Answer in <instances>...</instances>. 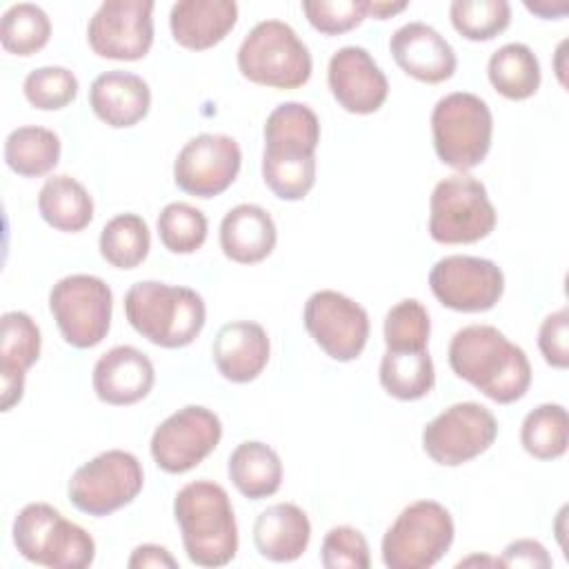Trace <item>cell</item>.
Segmentation results:
<instances>
[{"label": "cell", "instance_id": "22", "mask_svg": "<svg viewBox=\"0 0 569 569\" xmlns=\"http://www.w3.org/2000/svg\"><path fill=\"white\" fill-rule=\"evenodd\" d=\"M269 353L271 345L267 331L251 320L222 325L211 345L216 369L222 378L238 385L256 380L267 367Z\"/></svg>", "mask_w": 569, "mask_h": 569}, {"label": "cell", "instance_id": "44", "mask_svg": "<svg viewBox=\"0 0 569 569\" xmlns=\"http://www.w3.org/2000/svg\"><path fill=\"white\" fill-rule=\"evenodd\" d=\"M407 9V2H367V16L378 20H387Z\"/></svg>", "mask_w": 569, "mask_h": 569}, {"label": "cell", "instance_id": "39", "mask_svg": "<svg viewBox=\"0 0 569 569\" xmlns=\"http://www.w3.org/2000/svg\"><path fill=\"white\" fill-rule=\"evenodd\" d=\"M369 0H305L302 11L309 24L325 36H340L367 18Z\"/></svg>", "mask_w": 569, "mask_h": 569}, {"label": "cell", "instance_id": "17", "mask_svg": "<svg viewBox=\"0 0 569 569\" xmlns=\"http://www.w3.org/2000/svg\"><path fill=\"white\" fill-rule=\"evenodd\" d=\"M240 162L242 151L231 136L200 133L180 149L173 180L189 196L213 198L233 184Z\"/></svg>", "mask_w": 569, "mask_h": 569}, {"label": "cell", "instance_id": "15", "mask_svg": "<svg viewBox=\"0 0 569 569\" xmlns=\"http://www.w3.org/2000/svg\"><path fill=\"white\" fill-rule=\"evenodd\" d=\"M302 322L313 342L333 360H356L369 338V316L356 300L333 289L309 296Z\"/></svg>", "mask_w": 569, "mask_h": 569}, {"label": "cell", "instance_id": "2", "mask_svg": "<svg viewBox=\"0 0 569 569\" xmlns=\"http://www.w3.org/2000/svg\"><path fill=\"white\" fill-rule=\"evenodd\" d=\"M320 120L302 102L278 104L264 122L262 180L280 200H302L316 182Z\"/></svg>", "mask_w": 569, "mask_h": 569}, {"label": "cell", "instance_id": "35", "mask_svg": "<svg viewBox=\"0 0 569 569\" xmlns=\"http://www.w3.org/2000/svg\"><path fill=\"white\" fill-rule=\"evenodd\" d=\"M453 29L473 42L491 40L511 22V7L507 0H453L449 7Z\"/></svg>", "mask_w": 569, "mask_h": 569}, {"label": "cell", "instance_id": "7", "mask_svg": "<svg viewBox=\"0 0 569 569\" xmlns=\"http://www.w3.org/2000/svg\"><path fill=\"white\" fill-rule=\"evenodd\" d=\"M491 109L476 93H447L431 111L433 149L445 164L462 173L478 167L487 158L491 149Z\"/></svg>", "mask_w": 569, "mask_h": 569}, {"label": "cell", "instance_id": "14", "mask_svg": "<svg viewBox=\"0 0 569 569\" xmlns=\"http://www.w3.org/2000/svg\"><path fill=\"white\" fill-rule=\"evenodd\" d=\"M429 287L442 307L478 313L498 305L505 293V273L493 260L456 253L431 267Z\"/></svg>", "mask_w": 569, "mask_h": 569}, {"label": "cell", "instance_id": "5", "mask_svg": "<svg viewBox=\"0 0 569 569\" xmlns=\"http://www.w3.org/2000/svg\"><path fill=\"white\" fill-rule=\"evenodd\" d=\"M13 545L22 558L51 569H84L96 558L93 538L47 502H29L13 520Z\"/></svg>", "mask_w": 569, "mask_h": 569}, {"label": "cell", "instance_id": "25", "mask_svg": "<svg viewBox=\"0 0 569 569\" xmlns=\"http://www.w3.org/2000/svg\"><path fill=\"white\" fill-rule=\"evenodd\" d=\"M278 240L276 222L267 209L258 204H236L220 222V249L238 264H256L264 260Z\"/></svg>", "mask_w": 569, "mask_h": 569}, {"label": "cell", "instance_id": "1", "mask_svg": "<svg viewBox=\"0 0 569 569\" xmlns=\"http://www.w3.org/2000/svg\"><path fill=\"white\" fill-rule=\"evenodd\" d=\"M451 371L498 405L520 400L531 385L527 353L491 325H469L449 342Z\"/></svg>", "mask_w": 569, "mask_h": 569}, {"label": "cell", "instance_id": "9", "mask_svg": "<svg viewBox=\"0 0 569 569\" xmlns=\"http://www.w3.org/2000/svg\"><path fill=\"white\" fill-rule=\"evenodd\" d=\"M496 227V209L487 187L456 173L440 180L429 200V236L440 244H471L487 238Z\"/></svg>", "mask_w": 569, "mask_h": 569}, {"label": "cell", "instance_id": "4", "mask_svg": "<svg viewBox=\"0 0 569 569\" xmlns=\"http://www.w3.org/2000/svg\"><path fill=\"white\" fill-rule=\"evenodd\" d=\"M124 316L149 342L180 349L191 345L202 331L207 307L196 289L140 280L124 296Z\"/></svg>", "mask_w": 569, "mask_h": 569}, {"label": "cell", "instance_id": "18", "mask_svg": "<svg viewBox=\"0 0 569 569\" xmlns=\"http://www.w3.org/2000/svg\"><path fill=\"white\" fill-rule=\"evenodd\" d=\"M327 82L336 102L345 111L358 116L376 113L389 96L385 71L367 49L356 44L342 47L331 56Z\"/></svg>", "mask_w": 569, "mask_h": 569}, {"label": "cell", "instance_id": "23", "mask_svg": "<svg viewBox=\"0 0 569 569\" xmlns=\"http://www.w3.org/2000/svg\"><path fill=\"white\" fill-rule=\"evenodd\" d=\"M89 104L104 124L127 129L149 113L151 89L138 73L113 69L100 73L91 82Z\"/></svg>", "mask_w": 569, "mask_h": 569}, {"label": "cell", "instance_id": "27", "mask_svg": "<svg viewBox=\"0 0 569 569\" xmlns=\"http://www.w3.org/2000/svg\"><path fill=\"white\" fill-rule=\"evenodd\" d=\"M233 487L251 500L273 496L282 482L280 456L260 440L240 442L227 462Z\"/></svg>", "mask_w": 569, "mask_h": 569}, {"label": "cell", "instance_id": "40", "mask_svg": "<svg viewBox=\"0 0 569 569\" xmlns=\"http://www.w3.org/2000/svg\"><path fill=\"white\" fill-rule=\"evenodd\" d=\"M320 560L327 569H369L371 565L365 536L349 525L331 527L325 533Z\"/></svg>", "mask_w": 569, "mask_h": 569}, {"label": "cell", "instance_id": "24", "mask_svg": "<svg viewBox=\"0 0 569 569\" xmlns=\"http://www.w3.org/2000/svg\"><path fill=\"white\" fill-rule=\"evenodd\" d=\"M238 4L231 0H180L171 7L173 40L191 51L211 49L236 27Z\"/></svg>", "mask_w": 569, "mask_h": 569}, {"label": "cell", "instance_id": "42", "mask_svg": "<svg viewBox=\"0 0 569 569\" xmlns=\"http://www.w3.org/2000/svg\"><path fill=\"white\" fill-rule=\"evenodd\" d=\"M500 567H540L547 569L551 567V558L545 549V545H540L538 540L531 538H520L513 540L505 547L502 558H500Z\"/></svg>", "mask_w": 569, "mask_h": 569}, {"label": "cell", "instance_id": "38", "mask_svg": "<svg viewBox=\"0 0 569 569\" xmlns=\"http://www.w3.org/2000/svg\"><path fill=\"white\" fill-rule=\"evenodd\" d=\"M24 98L42 111H58L71 104L78 96V78L67 67H38L22 82Z\"/></svg>", "mask_w": 569, "mask_h": 569}, {"label": "cell", "instance_id": "33", "mask_svg": "<svg viewBox=\"0 0 569 569\" xmlns=\"http://www.w3.org/2000/svg\"><path fill=\"white\" fill-rule=\"evenodd\" d=\"M525 451L538 460H556L569 445L567 409L556 402H545L529 411L520 427Z\"/></svg>", "mask_w": 569, "mask_h": 569}, {"label": "cell", "instance_id": "41", "mask_svg": "<svg viewBox=\"0 0 569 569\" xmlns=\"http://www.w3.org/2000/svg\"><path fill=\"white\" fill-rule=\"evenodd\" d=\"M538 347L547 365L567 369L569 365V309L562 307L549 313L538 331Z\"/></svg>", "mask_w": 569, "mask_h": 569}, {"label": "cell", "instance_id": "37", "mask_svg": "<svg viewBox=\"0 0 569 569\" xmlns=\"http://www.w3.org/2000/svg\"><path fill=\"white\" fill-rule=\"evenodd\" d=\"M431 320L416 298L400 300L385 316V345L393 351H422L429 345Z\"/></svg>", "mask_w": 569, "mask_h": 569}, {"label": "cell", "instance_id": "36", "mask_svg": "<svg viewBox=\"0 0 569 569\" xmlns=\"http://www.w3.org/2000/svg\"><path fill=\"white\" fill-rule=\"evenodd\" d=\"M158 236L171 253H193L207 240V216L189 202H169L158 216Z\"/></svg>", "mask_w": 569, "mask_h": 569}, {"label": "cell", "instance_id": "45", "mask_svg": "<svg viewBox=\"0 0 569 569\" xmlns=\"http://www.w3.org/2000/svg\"><path fill=\"white\" fill-rule=\"evenodd\" d=\"M525 7L531 11V13H536V16H540V18H560L562 13H567V9H569V4L567 2H558V4H549V2H525Z\"/></svg>", "mask_w": 569, "mask_h": 569}, {"label": "cell", "instance_id": "10", "mask_svg": "<svg viewBox=\"0 0 569 569\" xmlns=\"http://www.w3.org/2000/svg\"><path fill=\"white\" fill-rule=\"evenodd\" d=\"M49 309L64 342L76 349H91L109 333L113 293L98 276L71 273L51 287Z\"/></svg>", "mask_w": 569, "mask_h": 569}, {"label": "cell", "instance_id": "8", "mask_svg": "<svg viewBox=\"0 0 569 569\" xmlns=\"http://www.w3.org/2000/svg\"><path fill=\"white\" fill-rule=\"evenodd\" d=\"M453 518L436 500L405 507L382 538V562L389 569H429L453 542Z\"/></svg>", "mask_w": 569, "mask_h": 569}, {"label": "cell", "instance_id": "3", "mask_svg": "<svg viewBox=\"0 0 569 569\" xmlns=\"http://www.w3.org/2000/svg\"><path fill=\"white\" fill-rule=\"evenodd\" d=\"M187 558L198 567H224L238 551V525L229 493L213 480L187 482L173 498Z\"/></svg>", "mask_w": 569, "mask_h": 569}, {"label": "cell", "instance_id": "43", "mask_svg": "<svg viewBox=\"0 0 569 569\" xmlns=\"http://www.w3.org/2000/svg\"><path fill=\"white\" fill-rule=\"evenodd\" d=\"M127 565L131 569H142V567H169V569H176L178 567V560L160 545H140L131 551Z\"/></svg>", "mask_w": 569, "mask_h": 569}, {"label": "cell", "instance_id": "13", "mask_svg": "<svg viewBox=\"0 0 569 569\" xmlns=\"http://www.w3.org/2000/svg\"><path fill=\"white\" fill-rule=\"evenodd\" d=\"M220 438V418L202 405H187L156 427L149 449L162 471L187 473L218 447Z\"/></svg>", "mask_w": 569, "mask_h": 569}, {"label": "cell", "instance_id": "34", "mask_svg": "<svg viewBox=\"0 0 569 569\" xmlns=\"http://www.w3.org/2000/svg\"><path fill=\"white\" fill-rule=\"evenodd\" d=\"M51 38L49 16L31 2L11 4L0 20V42L13 56H31Z\"/></svg>", "mask_w": 569, "mask_h": 569}, {"label": "cell", "instance_id": "21", "mask_svg": "<svg viewBox=\"0 0 569 569\" xmlns=\"http://www.w3.org/2000/svg\"><path fill=\"white\" fill-rule=\"evenodd\" d=\"M40 329L24 311H7L0 318V409L9 411L22 400L24 376L40 358Z\"/></svg>", "mask_w": 569, "mask_h": 569}, {"label": "cell", "instance_id": "16", "mask_svg": "<svg viewBox=\"0 0 569 569\" xmlns=\"http://www.w3.org/2000/svg\"><path fill=\"white\" fill-rule=\"evenodd\" d=\"M151 0H107L87 27L93 53L109 60H140L153 44Z\"/></svg>", "mask_w": 569, "mask_h": 569}, {"label": "cell", "instance_id": "32", "mask_svg": "<svg viewBox=\"0 0 569 569\" xmlns=\"http://www.w3.org/2000/svg\"><path fill=\"white\" fill-rule=\"evenodd\" d=\"M100 256L116 269H136L151 249V233L138 213H120L100 231Z\"/></svg>", "mask_w": 569, "mask_h": 569}, {"label": "cell", "instance_id": "31", "mask_svg": "<svg viewBox=\"0 0 569 569\" xmlns=\"http://www.w3.org/2000/svg\"><path fill=\"white\" fill-rule=\"evenodd\" d=\"M380 385L398 400L425 398L436 385V369L429 351L387 349L380 360Z\"/></svg>", "mask_w": 569, "mask_h": 569}, {"label": "cell", "instance_id": "29", "mask_svg": "<svg viewBox=\"0 0 569 569\" xmlns=\"http://www.w3.org/2000/svg\"><path fill=\"white\" fill-rule=\"evenodd\" d=\"M491 87L509 100H527L540 87V62L522 42H507L491 53L487 64Z\"/></svg>", "mask_w": 569, "mask_h": 569}, {"label": "cell", "instance_id": "20", "mask_svg": "<svg viewBox=\"0 0 569 569\" xmlns=\"http://www.w3.org/2000/svg\"><path fill=\"white\" fill-rule=\"evenodd\" d=\"M91 382L102 402L124 407L149 396L156 371L144 351L131 345H118L98 358Z\"/></svg>", "mask_w": 569, "mask_h": 569}, {"label": "cell", "instance_id": "6", "mask_svg": "<svg viewBox=\"0 0 569 569\" xmlns=\"http://www.w3.org/2000/svg\"><path fill=\"white\" fill-rule=\"evenodd\" d=\"M240 73L256 84L298 89L311 78V53L298 33L280 20L258 22L238 49Z\"/></svg>", "mask_w": 569, "mask_h": 569}, {"label": "cell", "instance_id": "12", "mask_svg": "<svg viewBox=\"0 0 569 569\" xmlns=\"http://www.w3.org/2000/svg\"><path fill=\"white\" fill-rule=\"evenodd\" d=\"M498 436L493 413L478 402H456L422 429L425 453L442 467L465 465L485 453Z\"/></svg>", "mask_w": 569, "mask_h": 569}, {"label": "cell", "instance_id": "26", "mask_svg": "<svg viewBox=\"0 0 569 569\" xmlns=\"http://www.w3.org/2000/svg\"><path fill=\"white\" fill-rule=\"evenodd\" d=\"M311 540V522L293 502H278L258 513L253 522V545L271 562L298 560Z\"/></svg>", "mask_w": 569, "mask_h": 569}, {"label": "cell", "instance_id": "19", "mask_svg": "<svg viewBox=\"0 0 569 569\" xmlns=\"http://www.w3.org/2000/svg\"><path fill=\"white\" fill-rule=\"evenodd\" d=\"M389 51L407 76L427 84L449 80L458 64L453 47L425 22H407L396 29L389 40Z\"/></svg>", "mask_w": 569, "mask_h": 569}, {"label": "cell", "instance_id": "28", "mask_svg": "<svg viewBox=\"0 0 569 569\" xmlns=\"http://www.w3.org/2000/svg\"><path fill=\"white\" fill-rule=\"evenodd\" d=\"M38 211L49 227L76 233L93 220V200L82 182L60 173L47 178L42 184L38 193Z\"/></svg>", "mask_w": 569, "mask_h": 569}, {"label": "cell", "instance_id": "11", "mask_svg": "<svg viewBox=\"0 0 569 569\" xmlns=\"http://www.w3.org/2000/svg\"><path fill=\"white\" fill-rule=\"evenodd\" d=\"M144 471L140 460L122 449H109L78 467L69 480L71 505L102 518L133 502L142 491Z\"/></svg>", "mask_w": 569, "mask_h": 569}, {"label": "cell", "instance_id": "30", "mask_svg": "<svg viewBox=\"0 0 569 569\" xmlns=\"http://www.w3.org/2000/svg\"><path fill=\"white\" fill-rule=\"evenodd\" d=\"M60 138L47 127H18L4 140V162L22 178H40L60 160Z\"/></svg>", "mask_w": 569, "mask_h": 569}]
</instances>
